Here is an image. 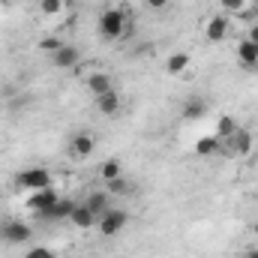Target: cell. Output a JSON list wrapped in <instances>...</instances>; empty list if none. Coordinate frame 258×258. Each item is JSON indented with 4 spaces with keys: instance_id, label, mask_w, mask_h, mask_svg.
<instances>
[{
    "instance_id": "obj_29",
    "label": "cell",
    "mask_w": 258,
    "mask_h": 258,
    "mask_svg": "<svg viewBox=\"0 0 258 258\" xmlns=\"http://www.w3.org/2000/svg\"><path fill=\"white\" fill-rule=\"evenodd\" d=\"M252 231H255V234H258V222H255V225H252Z\"/></svg>"
},
{
    "instance_id": "obj_7",
    "label": "cell",
    "mask_w": 258,
    "mask_h": 258,
    "mask_svg": "<svg viewBox=\"0 0 258 258\" xmlns=\"http://www.w3.org/2000/svg\"><path fill=\"white\" fill-rule=\"evenodd\" d=\"M69 222H72L75 228H81V231H87V228H93V225H96L99 219H96V216L90 213V207H87L84 201H81V204L75 201V207H72V213H69Z\"/></svg>"
},
{
    "instance_id": "obj_17",
    "label": "cell",
    "mask_w": 258,
    "mask_h": 258,
    "mask_svg": "<svg viewBox=\"0 0 258 258\" xmlns=\"http://www.w3.org/2000/svg\"><path fill=\"white\" fill-rule=\"evenodd\" d=\"M72 207H75V201H72V198H57V204H54L42 219H69Z\"/></svg>"
},
{
    "instance_id": "obj_15",
    "label": "cell",
    "mask_w": 258,
    "mask_h": 258,
    "mask_svg": "<svg viewBox=\"0 0 258 258\" xmlns=\"http://www.w3.org/2000/svg\"><path fill=\"white\" fill-rule=\"evenodd\" d=\"M195 153L198 156H213V153H222V141L216 135H204L195 141Z\"/></svg>"
},
{
    "instance_id": "obj_6",
    "label": "cell",
    "mask_w": 258,
    "mask_h": 258,
    "mask_svg": "<svg viewBox=\"0 0 258 258\" xmlns=\"http://www.w3.org/2000/svg\"><path fill=\"white\" fill-rule=\"evenodd\" d=\"M93 150H96V141H93V135H87V132H78V135L69 141V156H72V159H87Z\"/></svg>"
},
{
    "instance_id": "obj_1",
    "label": "cell",
    "mask_w": 258,
    "mask_h": 258,
    "mask_svg": "<svg viewBox=\"0 0 258 258\" xmlns=\"http://www.w3.org/2000/svg\"><path fill=\"white\" fill-rule=\"evenodd\" d=\"M126 12H120V9H102V15H99V36L102 39H108V42H114V39H120L123 33H126Z\"/></svg>"
},
{
    "instance_id": "obj_9",
    "label": "cell",
    "mask_w": 258,
    "mask_h": 258,
    "mask_svg": "<svg viewBox=\"0 0 258 258\" xmlns=\"http://www.w3.org/2000/svg\"><path fill=\"white\" fill-rule=\"evenodd\" d=\"M78 60H81V51H78L75 45H63V48H57V51L51 54V63L57 66V69H72Z\"/></svg>"
},
{
    "instance_id": "obj_11",
    "label": "cell",
    "mask_w": 258,
    "mask_h": 258,
    "mask_svg": "<svg viewBox=\"0 0 258 258\" xmlns=\"http://www.w3.org/2000/svg\"><path fill=\"white\" fill-rule=\"evenodd\" d=\"M237 60H240L243 69H258V45L255 42L243 39V42L237 45Z\"/></svg>"
},
{
    "instance_id": "obj_10",
    "label": "cell",
    "mask_w": 258,
    "mask_h": 258,
    "mask_svg": "<svg viewBox=\"0 0 258 258\" xmlns=\"http://www.w3.org/2000/svg\"><path fill=\"white\" fill-rule=\"evenodd\" d=\"M228 141H231V153H237V156H246V153L252 150V144H255L252 132H249V129H240V126H237V132H234Z\"/></svg>"
},
{
    "instance_id": "obj_4",
    "label": "cell",
    "mask_w": 258,
    "mask_h": 258,
    "mask_svg": "<svg viewBox=\"0 0 258 258\" xmlns=\"http://www.w3.org/2000/svg\"><path fill=\"white\" fill-rule=\"evenodd\" d=\"M30 225L27 222H21V219H12V222H3V228H0V237L6 240V243H12V246H21V243H27L30 240Z\"/></svg>"
},
{
    "instance_id": "obj_18",
    "label": "cell",
    "mask_w": 258,
    "mask_h": 258,
    "mask_svg": "<svg viewBox=\"0 0 258 258\" xmlns=\"http://www.w3.org/2000/svg\"><path fill=\"white\" fill-rule=\"evenodd\" d=\"M207 114V102L204 99H189L183 105V120H201Z\"/></svg>"
},
{
    "instance_id": "obj_8",
    "label": "cell",
    "mask_w": 258,
    "mask_h": 258,
    "mask_svg": "<svg viewBox=\"0 0 258 258\" xmlns=\"http://www.w3.org/2000/svg\"><path fill=\"white\" fill-rule=\"evenodd\" d=\"M228 30H231V24H228L225 15H213V18L207 21V27H204V33H207L210 42H222V39L228 36Z\"/></svg>"
},
{
    "instance_id": "obj_14",
    "label": "cell",
    "mask_w": 258,
    "mask_h": 258,
    "mask_svg": "<svg viewBox=\"0 0 258 258\" xmlns=\"http://www.w3.org/2000/svg\"><path fill=\"white\" fill-rule=\"evenodd\" d=\"M84 204H87V207H90V213L99 219V216L111 207V195L105 192V189H99V192H90V195H87V198H84Z\"/></svg>"
},
{
    "instance_id": "obj_28",
    "label": "cell",
    "mask_w": 258,
    "mask_h": 258,
    "mask_svg": "<svg viewBox=\"0 0 258 258\" xmlns=\"http://www.w3.org/2000/svg\"><path fill=\"white\" fill-rule=\"evenodd\" d=\"M243 258H258V249H246V255Z\"/></svg>"
},
{
    "instance_id": "obj_20",
    "label": "cell",
    "mask_w": 258,
    "mask_h": 258,
    "mask_svg": "<svg viewBox=\"0 0 258 258\" xmlns=\"http://www.w3.org/2000/svg\"><path fill=\"white\" fill-rule=\"evenodd\" d=\"M123 174V165L117 162V159H105L102 165H99V177L108 183V180H114V177H120Z\"/></svg>"
},
{
    "instance_id": "obj_21",
    "label": "cell",
    "mask_w": 258,
    "mask_h": 258,
    "mask_svg": "<svg viewBox=\"0 0 258 258\" xmlns=\"http://www.w3.org/2000/svg\"><path fill=\"white\" fill-rule=\"evenodd\" d=\"M234 132H237V120H234V117H219V123H216V132H213V135L222 141V138H231Z\"/></svg>"
},
{
    "instance_id": "obj_25",
    "label": "cell",
    "mask_w": 258,
    "mask_h": 258,
    "mask_svg": "<svg viewBox=\"0 0 258 258\" xmlns=\"http://www.w3.org/2000/svg\"><path fill=\"white\" fill-rule=\"evenodd\" d=\"M24 258H54V252H51L48 246H33V249H27Z\"/></svg>"
},
{
    "instance_id": "obj_12",
    "label": "cell",
    "mask_w": 258,
    "mask_h": 258,
    "mask_svg": "<svg viewBox=\"0 0 258 258\" xmlns=\"http://www.w3.org/2000/svg\"><path fill=\"white\" fill-rule=\"evenodd\" d=\"M87 90H90L93 96H102V93L114 90L111 75H108V72H93V75H87Z\"/></svg>"
},
{
    "instance_id": "obj_3",
    "label": "cell",
    "mask_w": 258,
    "mask_h": 258,
    "mask_svg": "<svg viewBox=\"0 0 258 258\" xmlns=\"http://www.w3.org/2000/svg\"><path fill=\"white\" fill-rule=\"evenodd\" d=\"M15 183L18 186H24L27 192H36V189H48L51 186V171L48 168H24L18 177H15Z\"/></svg>"
},
{
    "instance_id": "obj_5",
    "label": "cell",
    "mask_w": 258,
    "mask_h": 258,
    "mask_svg": "<svg viewBox=\"0 0 258 258\" xmlns=\"http://www.w3.org/2000/svg\"><path fill=\"white\" fill-rule=\"evenodd\" d=\"M57 198H60V195L54 192L51 186H48V189H36V192H30V198H27V207H30L33 213L45 216V213H48V210L57 204Z\"/></svg>"
},
{
    "instance_id": "obj_2",
    "label": "cell",
    "mask_w": 258,
    "mask_h": 258,
    "mask_svg": "<svg viewBox=\"0 0 258 258\" xmlns=\"http://www.w3.org/2000/svg\"><path fill=\"white\" fill-rule=\"evenodd\" d=\"M126 225H129V213L123 207H108V210L99 216V222H96V228L102 231V237H114V234H120Z\"/></svg>"
},
{
    "instance_id": "obj_16",
    "label": "cell",
    "mask_w": 258,
    "mask_h": 258,
    "mask_svg": "<svg viewBox=\"0 0 258 258\" xmlns=\"http://www.w3.org/2000/svg\"><path fill=\"white\" fill-rule=\"evenodd\" d=\"M189 60H192V57H189L186 51H174V54L165 60V72H168V75H180V72H186Z\"/></svg>"
},
{
    "instance_id": "obj_22",
    "label": "cell",
    "mask_w": 258,
    "mask_h": 258,
    "mask_svg": "<svg viewBox=\"0 0 258 258\" xmlns=\"http://www.w3.org/2000/svg\"><path fill=\"white\" fill-rule=\"evenodd\" d=\"M66 42L60 36H45V39H39V51H45V54H54L57 48H63Z\"/></svg>"
},
{
    "instance_id": "obj_19",
    "label": "cell",
    "mask_w": 258,
    "mask_h": 258,
    "mask_svg": "<svg viewBox=\"0 0 258 258\" xmlns=\"http://www.w3.org/2000/svg\"><path fill=\"white\" fill-rule=\"evenodd\" d=\"M105 192L108 195H129L132 192V180H129L126 174H120V177H114V180L105 183Z\"/></svg>"
},
{
    "instance_id": "obj_13",
    "label": "cell",
    "mask_w": 258,
    "mask_h": 258,
    "mask_svg": "<svg viewBox=\"0 0 258 258\" xmlns=\"http://www.w3.org/2000/svg\"><path fill=\"white\" fill-rule=\"evenodd\" d=\"M96 111L99 114H117L120 111V93L117 90H108V93H102V96H96Z\"/></svg>"
},
{
    "instance_id": "obj_26",
    "label": "cell",
    "mask_w": 258,
    "mask_h": 258,
    "mask_svg": "<svg viewBox=\"0 0 258 258\" xmlns=\"http://www.w3.org/2000/svg\"><path fill=\"white\" fill-rule=\"evenodd\" d=\"M144 3H147V9H153V12H162V9H168L171 0H144Z\"/></svg>"
},
{
    "instance_id": "obj_23",
    "label": "cell",
    "mask_w": 258,
    "mask_h": 258,
    "mask_svg": "<svg viewBox=\"0 0 258 258\" xmlns=\"http://www.w3.org/2000/svg\"><path fill=\"white\" fill-rule=\"evenodd\" d=\"M66 6V0H39V9L42 15H60Z\"/></svg>"
},
{
    "instance_id": "obj_27",
    "label": "cell",
    "mask_w": 258,
    "mask_h": 258,
    "mask_svg": "<svg viewBox=\"0 0 258 258\" xmlns=\"http://www.w3.org/2000/svg\"><path fill=\"white\" fill-rule=\"evenodd\" d=\"M246 39H249V42H255V45H258V24H252V27H249V33H246Z\"/></svg>"
},
{
    "instance_id": "obj_24",
    "label": "cell",
    "mask_w": 258,
    "mask_h": 258,
    "mask_svg": "<svg viewBox=\"0 0 258 258\" xmlns=\"http://www.w3.org/2000/svg\"><path fill=\"white\" fill-rule=\"evenodd\" d=\"M219 3H222L225 12H243L249 6V0H219Z\"/></svg>"
}]
</instances>
